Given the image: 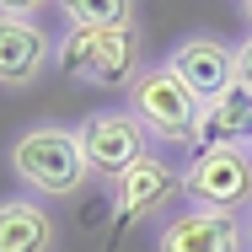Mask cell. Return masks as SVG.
Wrapping results in <instances>:
<instances>
[{"label": "cell", "instance_id": "obj_1", "mask_svg": "<svg viewBox=\"0 0 252 252\" xmlns=\"http://www.w3.org/2000/svg\"><path fill=\"white\" fill-rule=\"evenodd\" d=\"M5 166L32 199H75L92 188V166L81 156L75 124H27L22 134H11Z\"/></svg>", "mask_w": 252, "mask_h": 252}, {"label": "cell", "instance_id": "obj_2", "mask_svg": "<svg viewBox=\"0 0 252 252\" xmlns=\"http://www.w3.org/2000/svg\"><path fill=\"white\" fill-rule=\"evenodd\" d=\"M59 70L81 86H134L145 70V27H118V32H59Z\"/></svg>", "mask_w": 252, "mask_h": 252}, {"label": "cell", "instance_id": "obj_3", "mask_svg": "<svg viewBox=\"0 0 252 252\" xmlns=\"http://www.w3.org/2000/svg\"><path fill=\"white\" fill-rule=\"evenodd\" d=\"M199 107L204 102L193 97L166 64H145L140 81L129 86V118L151 134V145L188 151V145H193V129H199Z\"/></svg>", "mask_w": 252, "mask_h": 252}, {"label": "cell", "instance_id": "obj_4", "mask_svg": "<svg viewBox=\"0 0 252 252\" xmlns=\"http://www.w3.org/2000/svg\"><path fill=\"white\" fill-rule=\"evenodd\" d=\"M59 64V38L38 5H0V86L27 92Z\"/></svg>", "mask_w": 252, "mask_h": 252}, {"label": "cell", "instance_id": "obj_5", "mask_svg": "<svg viewBox=\"0 0 252 252\" xmlns=\"http://www.w3.org/2000/svg\"><path fill=\"white\" fill-rule=\"evenodd\" d=\"M75 140H81V156L92 166V183H118L124 172H134L145 156H156L151 134L129 118V107H102V113H86L75 124Z\"/></svg>", "mask_w": 252, "mask_h": 252}, {"label": "cell", "instance_id": "obj_6", "mask_svg": "<svg viewBox=\"0 0 252 252\" xmlns=\"http://www.w3.org/2000/svg\"><path fill=\"white\" fill-rule=\"evenodd\" d=\"M107 199L118 209L124 225H140V220H156V215H177L188 204V166L166 161V156H145L134 172H124Z\"/></svg>", "mask_w": 252, "mask_h": 252}, {"label": "cell", "instance_id": "obj_7", "mask_svg": "<svg viewBox=\"0 0 252 252\" xmlns=\"http://www.w3.org/2000/svg\"><path fill=\"white\" fill-rule=\"evenodd\" d=\"M188 204L215 215H247L252 209V151L225 145L188 161Z\"/></svg>", "mask_w": 252, "mask_h": 252}, {"label": "cell", "instance_id": "obj_8", "mask_svg": "<svg viewBox=\"0 0 252 252\" xmlns=\"http://www.w3.org/2000/svg\"><path fill=\"white\" fill-rule=\"evenodd\" d=\"M199 102H215L220 92H231L242 75H236V43L225 38H209V32H193V38H177L172 54L161 59Z\"/></svg>", "mask_w": 252, "mask_h": 252}, {"label": "cell", "instance_id": "obj_9", "mask_svg": "<svg viewBox=\"0 0 252 252\" xmlns=\"http://www.w3.org/2000/svg\"><path fill=\"white\" fill-rule=\"evenodd\" d=\"M156 252H247V231H242V215H215V209L183 204L177 215L161 220Z\"/></svg>", "mask_w": 252, "mask_h": 252}, {"label": "cell", "instance_id": "obj_10", "mask_svg": "<svg viewBox=\"0 0 252 252\" xmlns=\"http://www.w3.org/2000/svg\"><path fill=\"white\" fill-rule=\"evenodd\" d=\"M252 140V86L236 81L231 92H220L215 102L199 107V129H193V145L188 156L204 151H225V145H247Z\"/></svg>", "mask_w": 252, "mask_h": 252}, {"label": "cell", "instance_id": "obj_11", "mask_svg": "<svg viewBox=\"0 0 252 252\" xmlns=\"http://www.w3.org/2000/svg\"><path fill=\"white\" fill-rule=\"evenodd\" d=\"M0 252H59V220L43 199H0Z\"/></svg>", "mask_w": 252, "mask_h": 252}, {"label": "cell", "instance_id": "obj_12", "mask_svg": "<svg viewBox=\"0 0 252 252\" xmlns=\"http://www.w3.org/2000/svg\"><path fill=\"white\" fill-rule=\"evenodd\" d=\"M59 22L75 32H118V27H140V5L134 0H64Z\"/></svg>", "mask_w": 252, "mask_h": 252}, {"label": "cell", "instance_id": "obj_13", "mask_svg": "<svg viewBox=\"0 0 252 252\" xmlns=\"http://www.w3.org/2000/svg\"><path fill=\"white\" fill-rule=\"evenodd\" d=\"M236 75H242V81L252 86V32L242 38V43H236Z\"/></svg>", "mask_w": 252, "mask_h": 252}, {"label": "cell", "instance_id": "obj_14", "mask_svg": "<svg viewBox=\"0 0 252 252\" xmlns=\"http://www.w3.org/2000/svg\"><path fill=\"white\" fill-rule=\"evenodd\" d=\"M242 231H247V252H252V209L242 215Z\"/></svg>", "mask_w": 252, "mask_h": 252}, {"label": "cell", "instance_id": "obj_15", "mask_svg": "<svg viewBox=\"0 0 252 252\" xmlns=\"http://www.w3.org/2000/svg\"><path fill=\"white\" fill-rule=\"evenodd\" d=\"M236 16H242V22H252V0H242V5H236Z\"/></svg>", "mask_w": 252, "mask_h": 252}, {"label": "cell", "instance_id": "obj_16", "mask_svg": "<svg viewBox=\"0 0 252 252\" xmlns=\"http://www.w3.org/2000/svg\"><path fill=\"white\" fill-rule=\"evenodd\" d=\"M247 151H252V140H247Z\"/></svg>", "mask_w": 252, "mask_h": 252}]
</instances>
